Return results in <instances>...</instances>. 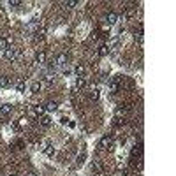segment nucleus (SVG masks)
Wrapping results in <instances>:
<instances>
[{
    "label": "nucleus",
    "instance_id": "obj_1",
    "mask_svg": "<svg viewBox=\"0 0 176 176\" xmlns=\"http://www.w3.org/2000/svg\"><path fill=\"white\" fill-rule=\"evenodd\" d=\"M4 58H5V60H11V62H18V60H21V49L9 46V48L4 51Z\"/></svg>",
    "mask_w": 176,
    "mask_h": 176
},
{
    "label": "nucleus",
    "instance_id": "obj_2",
    "mask_svg": "<svg viewBox=\"0 0 176 176\" xmlns=\"http://www.w3.org/2000/svg\"><path fill=\"white\" fill-rule=\"evenodd\" d=\"M67 60H69V56H67L65 53H58V55L55 56V65L63 67V65H67Z\"/></svg>",
    "mask_w": 176,
    "mask_h": 176
},
{
    "label": "nucleus",
    "instance_id": "obj_3",
    "mask_svg": "<svg viewBox=\"0 0 176 176\" xmlns=\"http://www.w3.org/2000/svg\"><path fill=\"white\" fill-rule=\"evenodd\" d=\"M42 152H44V155H46V157H49V159H51V157L55 155V146H53L49 141H46V143H44V148H42Z\"/></svg>",
    "mask_w": 176,
    "mask_h": 176
},
{
    "label": "nucleus",
    "instance_id": "obj_4",
    "mask_svg": "<svg viewBox=\"0 0 176 176\" xmlns=\"http://www.w3.org/2000/svg\"><path fill=\"white\" fill-rule=\"evenodd\" d=\"M30 113H32V115H35V116H39V118H41V116H42V115H44V113H46V109H44V106H41V104H37V106H33V108H32V109H30Z\"/></svg>",
    "mask_w": 176,
    "mask_h": 176
},
{
    "label": "nucleus",
    "instance_id": "obj_5",
    "mask_svg": "<svg viewBox=\"0 0 176 176\" xmlns=\"http://www.w3.org/2000/svg\"><path fill=\"white\" fill-rule=\"evenodd\" d=\"M116 21H118V14H116V12H113V11H111V12H108V14H106V23L115 25Z\"/></svg>",
    "mask_w": 176,
    "mask_h": 176
},
{
    "label": "nucleus",
    "instance_id": "obj_6",
    "mask_svg": "<svg viewBox=\"0 0 176 176\" xmlns=\"http://www.w3.org/2000/svg\"><path fill=\"white\" fill-rule=\"evenodd\" d=\"M46 32H48L46 25H39V26L35 28V37H37V39H42V37L46 35Z\"/></svg>",
    "mask_w": 176,
    "mask_h": 176
},
{
    "label": "nucleus",
    "instance_id": "obj_7",
    "mask_svg": "<svg viewBox=\"0 0 176 176\" xmlns=\"http://www.w3.org/2000/svg\"><path fill=\"white\" fill-rule=\"evenodd\" d=\"M39 123H41L42 127H49V125L53 123V120H51V116H49V115H42V116L39 118Z\"/></svg>",
    "mask_w": 176,
    "mask_h": 176
},
{
    "label": "nucleus",
    "instance_id": "obj_8",
    "mask_svg": "<svg viewBox=\"0 0 176 176\" xmlns=\"http://www.w3.org/2000/svg\"><path fill=\"white\" fill-rule=\"evenodd\" d=\"M12 113V106L11 104H2L0 106V115L2 116H7V115H11Z\"/></svg>",
    "mask_w": 176,
    "mask_h": 176
},
{
    "label": "nucleus",
    "instance_id": "obj_9",
    "mask_svg": "<svg viewBox=\"0 0 176 176\" xmlns=\"http://www.w3.org/2000/svg\"><path fill=\"white\" fill-rule=\"evenodd\" d=\"M44 109H46V111H49V113H53V111H56V109H58V104H56L55 100H49V102H46V104H44Z\"/></svg>",
    "mask_w": 176,
    "mask_h": 176
},
{
    "label": "nucleus",
    "instance_id": "obj_10",
    "mask_svg": "<svg viewBox=\"0 0 176 176\" xmlns=\"http://www.w3.org/2000/svg\"><path fill=\"white\" fill-rule=\"evenodd\" d=\"M109 51H111V49H109V46H108V44H102V46L99 48L97 55H99V56H108V55H109Z\"/></svg>",
    "mask_w": 176,
    "mask_h": 176
},
{
    "label": "nucleus",
    "instance_id": "obj_11",
    "mask_svg": "<svg viewBox=\"0 0 176 176\" xmlns=\"http://www.w3.org/2000/svg\"><path fill=\"white\" fill-rule=\"evenodd\" d=\"M74 72H76V76H78V78H85L86 69H85V65H76V67H74Z\"/></svg>",
    "mask_w": 176,
    "mask_h": 176
},
{
    "label": "nucleus",
    "instance_id": "obj_12",
    "mask_svg": "<svg viewBox=\"0 0 176 176\" xmlns=\"http://www.w3.org/2000/svg\"><path fill=\"white\" fill-rule=\"evenodd\" d=\"M85 86H86V78H76L74 90H79V88H85Z\"/></svg>",
    "mask_w": 176,
    "mask_h": 176
},
{
    "label": "nucleus",
    "instance_id": "obj_13",
    "mask_svg": "<svg viewBox=\"0 0 176 176\" xmlns=\"http://www.w3.org/2000/svg\"><path fill=\"white\" fill-rule=\"evenodd\" d=\"M111 145V136H104L100 141H99V148H108Z\"/></svg>",
    "mask_w": 176,
    "mask_h": 176
},
{
    "label": "nucleus",
    "instance_id": "obj_14",
    "mask_svg": "<svg viewBox=\"0 0 176 176\" xmlns=\"http://www.w3.org/2000/svg\"><path fill=\"white\" fill-rule=\"evenodd\" d=\"M35 62H37V63H44V62H46V53H44L42 49L35 53Z\"/></svg>",
    "mask_w": 176,
    "mask_h": 176
},
{
    "label": "nucleus",
    "instance_id": "obj_15",
    "mask_svg": "<svg viewBox=\"0 0 176 176\" xmlns=\"http://www.w3.org/2000/svg\"><path fill=\"white\" fill-rule=\"evenodd\" d=\"M11 85V79L7 76H0V88H7Z\"/></svg>",
    "mask_w": 176,
    "mask_h": 176
},
{
    "label": "nucleus",
    "instance_id": "obj_16",
    "mask_svg": "<svg viewBox=\"0 0 176 176\" xmlns=\"http://www.w3.org/2000/svg\"><path fill=\"white\" fill-rule=\"evenodd\" d=\"M99 97H100V92H99V88H92V90H90V99H92V100H97Z\"/></svg>",
    "mask_w": 176,
    "mask_h": 176
},
{
    "label": "nucleus",
    "instance_id": "obj_17",
    "mask_svg": "<svg viewBox=\"0 0 176 176\" xmlns=\"http://www.w3.org/2000/svg\"><path fill=\"white\" fill-rule=\"evenodd\" d=\"M85 160H86V152H81V153L78 155L76 164H78V166H83V164H85Z\"/></svg>",
    "mask_w": 176,
    "mask_h": 176
},
{
    "label": "nucleus",
    "instance_id": "obj_18",
    "mask_svg": "<svg viewBox=\"0 0 176 176\" xmlns=\"http://www.w3.org/2000/svg\"><path fill=\"white\" fill-rule=\"evenodd\" d=\"M16 90H18V92H25V90H26V83H25L23 79H19V81L16 83Z\"/></svg>",
    "mask_w": 176,
    "mask_h": 176
},
{
    "label": "nucleus",
    "instance_id": "obj_19",
    "mask_svg": "<svg viewBox=\"0 0 176 176\" xmlns=\"http://www.w3.org/2000/svg\"><path fill=\"white\" fill-rule=\"evenodd\" d=\"M41 86H42V85H41L39 81H35V83H32V86H30V90H32V93H39V92H41Z\"/></svg>",
    "mask_w": 176,
    "mask_h": 176
},
{
    "label": "nucleus",
    "instance_id": "obj_20",
    "mask_svg": "<svg viewBox=\"0 0 176 176\" xmlns=\"http://www.w3.org/2000/svg\"><path fill=\"white\" fill-rule=\"evenodd\" d=\"M9 48V39H5V37H0V49L2 51H5Z\"/></svg>",
    "mask_w": 176,
    "mask_h": 176
},
{
    "label": "nucleus",
    "instance_id": "obj_21",
    "mask_svg": "<svg viewBox=\"0 0 176 176\" xmlns=\"http://www.w3.org/2000/svg\"><path fill=\"white\" fill-rule=\"evenodd\" d=\"M7 4H9V7H12V9H18V7H21V2H19V0H9Z\"/></svg>",
    "mask_w": 176,
    "mask_h": 176
},
{
    "label": "nucleus",
    "instance_id": "obj_22",
    "mask_svg": "<svg viewBox=\"0 0 176 176\" xmlns=\"http://www.w3.org/2000/svg\"><path fill=\"white\" fill-rule=\"evenodd\" d=\"M53 74H44V83H53Z\"/></svg>",
    "mask_w": 176,
    "mask_h": 176
},
{
    "label": "nucleus",
    "instance_id": "obj_23",
    "mask_svg": "<svg viewBox=\"0 0 176 176\" xmlns=\"http://www.w3.org/2000/svg\"><path fill=\"white\" fill-rule=\"evenodd\" d=\"M78 4H79L78 0H69V2H65V5H67V7H76Z\"/></svg>",
    "mask_w": 176,
    "mask_h": 176
},
{
    "label": "nucleus",
    "instance_id": "obj_24",
    "mask_svg": "<svg viewBox=\"0 0 176 176\" xmlns=\"http://www.w3.org/2000/svg\"><path fill=\"white\" fill-rule=\"evenodd\" d=\"M60 123H62V125L69 123V118H67V116H62V118H60Z\"/></svg>",
    "mask_w": 176,
    "mask_h": 176
},
{
    "label": "nucleus",
    "instance_id": "obj_25",
    "mask_svg": "<svg viewBox=\"0 0 176 176\" xmlns=\"http://www.w3.org/2000/svg\"><path fill=\"white\" fill-rule=\"evenodd\" d=\"M136 41H139V42H143V33H141V32H139V33L136 35Z\"/></svg>",
    "mask_w": 176,
    "mask_h": 176
},
{
    "label": "nucleus",
    "instance_id": "obj_26",
    "mask_svg": "<svg viewBox=\"0 0 176 176\" xmlns=\"http://www.w3.org/2000/svg\"><path fill=\"white\" fill-rule=\"evenodd\" d=\"M26 176H35V175H33V173H28V175H26Z\"/></svg>",
    "mask_w": 176,
    "mask_h": 176
},
{
    "label": "nucleus",
    "instance_id": "obj_27",
    "mask_svg": "<svg viewBox=\"0 0 176 176\" xmlns=\"http://www.w3.org/2000/svg\"><path fill=\"white\" fill-rule=\"evenodd\" d=\"M11 176H18V175H11Z\"/></svg>",
    "mask_w": 176,
    "mask_h": 176
}]
</instances>
